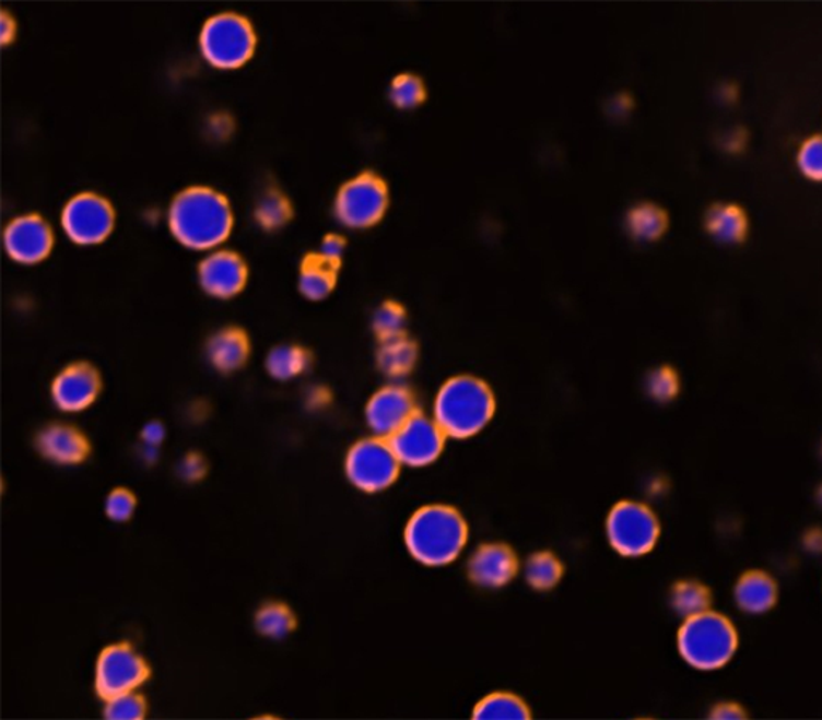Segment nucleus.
I'll return each instance as SVG.
<instances>
[{"label": "nucleus", "mask_w": 822, "mask_h": 720, "mask_svg": "<svg viewBox=\"0 0 822 720\" xmlns=\"http://www.w3.org/2000/svg\"><path fill=\"white\" fill-rule=\"evenodd\" d=\"M235 215L221 191L193 185L177 193L167 209L171 235L184 248L211 252L231 238Z\"/></svg>", "instance_id": "nucleus-1"}, {"label": "nucleus", "mask_w": 822, "mask_h": 720, "mask_svg": "<svg viewBox=\"0 0 822 720\" xmlns=\"http://www.w3.org/2000/svg\"><path fill=\"white\" fill-rule=\"evenodd\" d=\"M466 543L468 524L454 507L431 504L407 523L406 546L411 557L426 567H445L457 560Z\"/></svg>", "instance_id": "nucleus-2"}, {"label": "nucleus", "mask_w": 822, "mask_h": 720, "mask_svg": "<svg viewBox=\"0 0 822 720\" xmlns=\"http://www.w3.org/2000/svg\"><path fill=\"white\" fill-rule=\"evenodd\" d=\"M495 414L492 389L479 377H451L434 400V421L447 437H474L488 427Z\"/></svg>", "instance_id": "nucleus-3"}, {"label": "nucleus", "mask_w": 822, "mask_h": 720, "mask_svg": "<svg viewBox=\"0 0 822 720\" xmlns=\"http://www.w3.org/2000/svg\"><path fill=\"white\" fill-rule=\"evenodd\" d=\"M738 646L735 624L711 610L684 619L678 633L681 658L698 671L721 670L732 660Z\"/></svg>", "instance_id": "nucleus-4"}, {"label": "nucleus", "mask_w": 822, "mask_h": 720, "mask_svg": "<svg viewBox=\"0 0 822 720\" xmlns=\"http://www.w3.org/2000/svg\"><path fill=\"white\" fill-rule=\"evenodd\" d=\"M206 61L218 70L232 71L245 67L257 49V33L248 16L221 12L209 16L198 37Z\"/></svg>", "instance_id": "nucleus-5"}, {"label": "nucleus", "mask_w": 822, "mask_h": 720, "mask_svg": "<svg viewBox=\"0 0 822 720\" xmlns=\"http://www.w3.org/2000/svg\"><path fill=\"white\" fill-rule=\"evenodd\" d=\"M389 202L385 178L373 170H363L339 188L333 204L334 217L345 228H373L385 219Z\"/></svg>", "instance_id": "nucleus-6"}, {"label": "nucleus", "mask_w": 822, "mask_h": 720, "mask_svg": "<svg viewBox=\"0 0 822 720\" xmlns=\"http://www.w3.org/2000/svg\"><path fill=\"white\" fill-rule=\"evenodd\" d=\"M400 461L387 438L369 437L357 441L345 456L349 482L363 493L385 492L399 476Z\"/></svg>", "instance_id": "nucleus-7"}, {"label": "nucleus", "mask_w": 822, "mask_h": 720, "mask_svg": "<svg viewBox=\"0 0 822 720\" xmlns=\"http://www.w3.org/2000/svg\"><path fill=\"white\" fill-rule=\"evenodd\" d=\"M606 533L612 548L623 557L649 554L659 541L660 524L656 514L636 500H623L609 512Z\"/></svg>", "instance_id": "nucleus-8"}, {"label": "nucleus", "mask_w": 822, "mask_h": 720, "mask_svg": "<svg viewBox=\"0 0 822 720\" xmlns=\"http://www.w3.org/2000/svg\"><path fill=\"white\" fill-rule=\"evenodd\" d=\"M150 675V664L136 648L128 642L111 644L103 648L95 663V694L106 701L113 696L137 692Z\"/></svg>", "instance_id": "nucleus-9"}, {"label": "nucleus", "mask_w": 822, "mask_h": 720, "mask_svg": "<svg viewBox=\"0 0 822 720\" xmlns=\"http://www.w3.org/2000/svg\"><path fill=\"white\" fill-rule=\"evenodd\" d=\"M61 228L78 246H97L111 236L116 212L111 202L94 191L70 199L61 211Z\"/></svg>", "instance_id": "nucleus-10"}, {"label": "nucleus", "mask_w": 822, "mask_h": 720, "mask_svg": "<svg viewBox=\"0 0 822 720\" xmlns=\"http://www.w3.org/2000/svg\"><path fill=\"white\" fill-rule=\"evenodd\" d=\"M445 438L447 435L438 427L434 417L416 413L389 438V444L400 464L420 469L434 464L441 458Z\"/></svg>", "instance_id": "nucleus-11"}, {"label": "nucleus", "mask_w": 822, "mask_h": 720, "mask_svg": "<svg viewBox=\"0 0 822 720\" xmlns=\"http://www.w3.org/2000/svg\"><path fill=\"white\" fill-rule=\"evenodd\" d=\"M54 245V228L39 214L19 215L3 229V249L7 256L22 265L44 262L50 256Z\"/></svg>", "instance_id": "nucleus-12"}, {"label": "nucleus", "mask_w": 822, "mask_h": 720, "mask_svg": "<svg viewBox=\"0 0 822 720\" xmlns=\"http://www.w3.org/2000/svg\"><path fill=\"white\" fill-rule=\"evenodd\" d=\"M246 260L231 249H214L198 265V283L208 296L227 300L238 296L248 283Z\"/></svg>", "instance_id": "nucleus-13"}, {"label": "nucleus", "mask_w": 822, "mask_h": 720, "mask_svg": "<svg viewBox=\"0 0 822 720\" xmlns=\"http://www.w3.org/2000/svg\"><path fill=\"white\" fill-rule=\"evenodd\" d=\"M102 376L94 365L77 362L68 365L51 382V401L63 413H82L97 401Z\"/></svg>", "instance_id": "nucleus-14"}, {"label": "nucleus", "mask_w": 822, "mask_h": 720, "mask_svg": "<svg viewBox=\"0 0 822 720\" xmlns=\"http://www.w3.org/2000/svg\"><path fill=\"white\" fill-rule=\"evenodd\" d=\"M416 414L414 398L409 389L399 383L383 387L369 398L365 420L375 437L389 440Z\"/></svg>", "instance_id": "nucleus-15"}, {"label": "nucleus", "mask_w": 822, "mask_h": 720, "mask_svg": "<svg viewBox=\"0 0 822 720\" xmlns=\"http://www.w3.org/2000/svg\"><path fill=\"white\" fill-rule=\"evenodd\" d=\"M469 578L484 589H498L513 581L517 573V558L505 544H485L469 558Z\"/></svg>", "instance_id": "nucleus-16"}, {"label": "nucleus", "mask_w": 822, "mask_h": 720, "mask_svg": "<svg viewBox=\"0 0 822 720\" xmlns=\"http://www.w3.org/2000/svg\"><path fill=\"white\" fill-rule=\"evenodd\" d=\"M36 448L40 456L60 465H77L91 455V444L78 427L51 424L37 434Z\"/></svg>", "instance_id": "nucleus-17"}, {"label": "nucleus", "mask_w": 822, "mask_h": 720, "mask_svg": "<svg viewBox=\"0 0 822 720\" xmlns=\"http://www.w3.org/2000/svg\"><path fill=\"white\" fill-rule=\"evenodd\" d=\"M251 355V342L242 328L227 326L219 329L206 344L209 363L221 373H235L246 365Z\"/></svg>", "instance_id": "nucleus-18"}, {"label": "nucleus", "mask_w": 822, "mask_h": 720, "mask_svg": "<svg viewBox=\"0 0 822 720\" xmlns=\"http://www.w3.org/2000/svg\"><path fill=\"white\" fill-rule=\"evenodd\" d=\"M339 269H341V262L328 259L324 253H307L301 263L300 278H297L300 293L307 300H324L333 293L338 284Z\"/></svg>", "instance_id": "nucleus-19"}, {"label": "nucleus", "mask_w": 822, "mask_h": 720, "mask_svg": "<svg viewBox=\"0 0 822 720\" xmlns=\"http://www.w3.org/2000/svg\"><path fill=\"white\" fill-rule=\"evenodd\" d=\"M779 589L768 573L747 571L735 586V600L739 610L749 615H763L777 602Z\"/></svg>", "instance_id": "nucleus-20"}, {"label": "nucleus", "mask_w": 822, "mask_h": 720, "mask_svg": "<svg viewBox=\"0 0 822 720\" xmlns=\"http://www.w3.org/2000/svg\"><path fill=\"white\" fill-rule=\"evenodd\" d=\"M705 226L712 238L721 245H738L747 235L745 212L739 205L717 204L711 208L705 217Z\"/></svg>", "instance_id": "nucleus-21"}, {"label": "nucleus", "mask_w": 822, "mask_h": 720, "mask_svg": "<svg viewBox=\"0 0 822 720\" xmlns=\"http://www.w3.org/2000/svg\"><path fill=\"white\" fill-rule=\"evenodd\" d=\"M376 359H378L379 369L386 376L400 379L416 365L418 347L406 334L399 335V338L381 342Z\"/></svg>", "instance_id": "nucleus-22"}, {"label": "nucleus", "mask_w": 822, "mask_h": 720, "mask_svg": "<svg viewBox=\"0 0 822 720\" xmlns=\"http://www.w3.org/2000/svg\"><path fill=\"white\" fill-rule=\"evenodd\" d=\"M293 215L294 209L290 198L275 185L267 187L257 198L255 219L257 225L266 232L282 229L290 224Z\"/></svg>", "instance_id": "nucleus-23"}, {"label": "nucleus", "mask_w": 822, "mask_h": 720, "mask_svg": "<svg viewBox=\"0 0 822 720\" xmlns=\"http://www.w3.org/2000/svg\"><path fill=\"white\" fill-rule=\"evenodd\" d=\"M668 217L659 205L643 202L626 215V229L639 243H653L666 233Z\"/></svg>", "instance_id": "nucleus-24"}, {"label": "nucleus", "mask_w": 822, "mask_h": 720, "mask_svg": "<svg viewBox=\"0 0 822 720\" xmlns=\"http://www.w3.org/2000/svg\"><path fill=\"white\" fill-rule=\"evenodd\" d=\"M310 366V353L301 345L283 344L267 353L266 369L277 380L294 379L307 371Z\"/></svg>", "instance_id": "nucleus-25"}, {"label": "nucleus", "mask_w": 822, "mask_h": 720, "mask_svg": "<svg viewBox=\"0 0 822 720\" xmlns=\"http://www.w3.org/2000/svg\"><path fill=\"white\" fill-rule=\"evenodd\" d=\"M712 594L707 586L694 579L677 582L670 592V605L681 618H693L711 610Z\"/></svg>", "instance_id": "nucleus-26"}, {"label": "nucleus", "mask_w": 822, "mask_h": 720, "mask_svg": "<svg viewBox=\"0 0 822 720\" xmlns=\"http://www.w3.org/2000/svg\"><path fill=\"white\" fill-rule=\"evenodd\" d=\"M296 615L282 602H267L256 612L255 626L267 639H286L296 629Z\"/></svg>", "instance_id": "nucleus-27"}, {"label": "nucleus", "mask_w": 822, "mask_h": 720, "mask_svg": "<svg viewBox=\"0 0 822 720\" xmlns=\"http://www.w3.org/2000/svg\"><path fill=\"white\" fill-rule=\"evenodd\" d=\"M389 99L397 109H402V111L420 108L427 99L426 84L418 74H397L390 81Z\"/></svg>", "instance_id": "nucleus-28"}, {"label": "nucleus", "mask_w": 822, "mask_h": 720, "mask_svg": "<svg viewBox=\"0 0 822 720\" xmlns=\"http://www.w3.org/2000/svg\"><path fill=\"white\" fill-rule=\"evenodd\" d=\"M526 581L537 591H550L563 576V565L550 552L532 555L524 565Z\"/></svg>", "instance_id": "nucleus-29"}, {"label": "nucleus", "mask_w": 822, "mask_h": 720, "mask_svg": "<svg viewBox=\"0 0 822 720\" xmlns=\"http://www.w3.org/2000/svg\"><path fill=\"white\" fill-rule=\"evenodd\" d=\"M529 716L526 703L512 694L485 696L474 709L475 719H527Z\"/></svg>", "instance_id": "nucleus-30"}, {"label": "nucleus", "mask_w": 822, "mask_h": 720, "mask_svg": "<svg viewBox=\"0 0 822 720\" xmlns=\"http://www.w3.org/2000/svg\"><path fill=\"white\" fill-rule=\"evenodd\" d=\"M406 308L396 300H386L373 315V331L379 342L406 334Z\"/></svg>", "instance_id": "nucleus-31"}, {"label": "nucleus", "mask_w": 822, "mask_h": 720, "mask_svg": "<svg viewBox=\"0 0 822 720\" xmlns=\"http://www.w3.org/2000/svg\"><path fill=\"white\" fill-rule=\"evenodd\" d=\"M149 711L146 699L139 692H128L106 699L103 718L109 720H139Z\"/></svg>", "instance_id": "nucleus-32"}, {"label": "nucleus", "mask_w": 822, "mask_h": 720, "mask_svg": "<svg viewBox=\"0 0 822 720\" xmlns=\"http://www.w3.org/2000/svg\"><path fill=\"white\" fill-rule=\"evenodd\" d=\"M646 390L653 400L666 403V401L673 400L678 396L680 379H678L677 373L673 369L662 366V368L654 369L647 376Z\"/></svg>", "instance_id": "nucleus-33"}, {"label": "nucleus", "mask_w": 822, "mask_h": 720, "mask_svg": "<svg viewBox=\"0 0 822 720\" xmlns=\"http://www.w3.org/2000/svg\"><path fill=\"white\" fill-rule=\"evenodd\" d=\"M797 163L805 177L822 181V135L811 137L800 146Z\"/></svg>", "instance_id": "nucleus-34"}, {"label": "nucleus", "mask_w": 822, "mask_h": 720, "mask_svg": "<svg viewBox=\"0 0 822 720\" xmlns=\"http://www.w3.org/2000/svg\"><path fill=\"white\" fill-rule=\"evenodd\" d=\"M137 509V497L128 488H116L105 500L106 517L113 522L125 523L132 519Z\"/></svg>", "instance_id": "nucleus-35"}, {"label": "nucleus", "mask_w": 822, "mask_h": 720, "mask_svg": "<svg viewBox=\"0 0 822 720\" xmlns=\"http://www.w3.org/2000/svg\"><path fill=\"white\" fill-rule=\"evenodd\" d=\"M204 472L206 464L201 456L188 455L181 461L180 475L181 479L188 480V482H197V480L203 479Z\"/></svg>", "instance_id": "nucleus-36"}, {"label": "nucleus", "mask_w": 822, "mask_h": 720, "mask_svg": "<svg viewBox=\"0 0 822 720\" xmlns=\"http://www.w3.org/2000/svg\"><path fill=\"white\" fill-rule=\"evenodd\" d=\"M344 250L345 241L342 236L328 235L325 236L324 241H321L320 250H318V252L324 253L328 259L341 262L342 256H344Z\"/></svg>", "instance_id": "nucleus-37"}, {"label": "nucleus", "mask_w": 822, "mask_h": 720, "mask_svg": "<svg viewBox=\"0 0 822 720\" xmlns=\"http://www.w3.org/2000/svg\"><path fill=\"white\" fill-rule=\"evenodd\" d=\"M16 33H19V26H16L15 16L12 13L2 10L0 13V37H2V46L7 47L15 40Z\"/></svg>", "instance_id": "nucleus-38"}, {"label": "nucleus", "mask_w": 822, "mask_h": 720, "mask_svg": "<svg viewBox=\"0 0 822 720\" xmlns=\"http://www.w3.org/2000/svg\"><path fill=\"white\" fill-rule=\"evenodd\" d=\"M164 435H166V430H164L163 424L150 423L143 427L142 440L146 447L156 448L157 445L163 444Z\"/></svg>", "instance_id": "nucleus-39"}, {"label": "nucleus", "mask_w": 822, "mask_h": 720, "mask_svg": "<svg viewBox=\"0 0 822 720\" xmlns=\"http://www.w3.org/2000/svg\"><path fill=\"white\" fill-rule=\"evenodd\" d=\"M745 712L742 711L741 706L735 705V703H721V705L715 706L712 718L714 719H741L744 718Z\"/></svg>", "instance_id": "nucleus-40"}, {"label": "nucleus", "mask_w": 822, "mask_h": 720, "mask_svg": "<svg viewBox=\"0 0 822 720\" xmlns=\"http://www.w3.org/2000/svg\"><path fill=\"white\" fill-rule=\"evenodd\" d=\"M803 543L805 547H807V551L813 552V554H822V531H808L807 536H805Z\"/></svg>", "instance_id": "nucleus-41"}, {"label": "nucleus", "mask_w": 822, "mask_h": 720, "mask_svg": "<svg viewBox=\"0 0 822 720\" xmlns=\"http://www.w3.org/2000/svg\"><path fill=\"white\" fill-rule=\"evenodd\" d=\"M818 503H820V506L822 507V486L820 489H818Z\"/></svg>", "instance_id": "nucleus-42"}]
</instances>
